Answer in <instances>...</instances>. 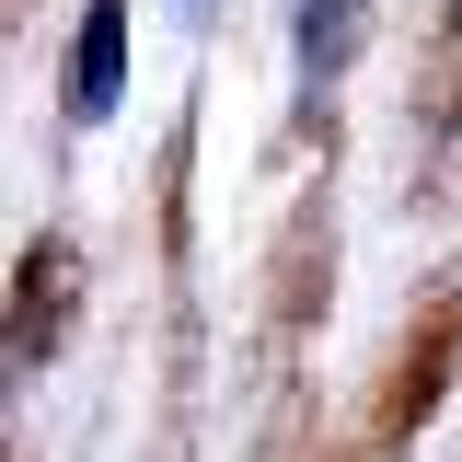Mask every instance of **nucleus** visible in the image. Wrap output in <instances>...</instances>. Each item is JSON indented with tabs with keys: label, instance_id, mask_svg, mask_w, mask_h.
I'll return each mask as SVG.
<instances>
[{
	"label": "nucleus",
	"instance_id": "f257e3e1",
	"mask_svg": "<svg viewBox=\"0 0 462 462\" xmlns=\"http://www.w3.org/2000/svg\"><path fill=\"white\" fill-rule=\"evenodd\" d=\"M116 93H127V0H93L81 12V35H69V127H105Z\"/></svg>",
	"mask_w": 462,
	"mask_h": 462
},
{
	"label": "nucleus",
	"instance_id": "f03ea898",
	"mask_svg": "<svg viewBox=\"0 0 462 462\" xmlns=\"http://www.w3.org/2000/svg\"><path fill=\"white\" fill-rule=\"evenodd\" d=\"M173 12H185V23H220V0H173Z\"/></svg>",
	"mask_w": 462,
	"mask_h": 462
}]
</instances>
